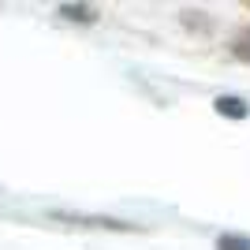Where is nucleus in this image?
I'll return each instance as SVG.
<instances>
[{"label": "nucleus", "mask_w": 250, "mask_h": 250, "mask_svg": "<svg viewBox=\"0 0 250 250\" xmlns=\"http://www.w3.org/2000/svg\"><path fill=\"white\" fill-rule=\"evenodd\" d=\"M247 8H250V0H247Z\"/></svg>", "instance_id": "obj_7"}, {"label": "nucleus", "mask_w": 250, "mask_h": 250, "mask_svg": "<svg viewBox=\"0 0 250 250\" xmlns=\"http://www.w3.org/2000/svg\"><path fill=\"white\" fill-rule=\"evenodd\" d=\"M231 56L243 63H250V30H239L235 34V42H231Z\"/></svg>", "instance_id": "obj_6"}, {"label": "nucleus", "mask_w": 250, "mask_h": 250, "mask_svg": "<svg viewBox=\"0 0 250 250\" xmlns=\"http://www.w3.org/2000/svg\"><path fill=\"white\" fill-rule=\"evenodd\" d=\"M217 250H250V235H239V231H224L217 239Z\"/></svg>", "instance_id": "obj_5"}, {"label": "nucleus", "mask_w": 250, "mask_h": 250, "mask_svg": "<svg viewBox=\"0 0 250 250\" xmlns=\"http://www.w3.org/2000/svg\"><path fill=\"white\" fill-rule=\"evenodd\" d=\"M179 22L194 34H213V19H206V11H194V8H183L179 11Z\"/></svg>", "instance_id": "obj_4"}, {"label": "nucleus", "mask_w": 250, "mask_h": 250, "mask_svg": "<svg viewBox=\"0 0 250 250\" xmlns=\"http://www.w3.org/2000/svg\"><path fill=\"white\" fill-rule=\"evenodd\" d=\"M213 108H217V116H228V120H247L250 116V104L243 101V97H235V94H220L217 101H213Z\"/></svg>", "instance_id": "obj_2"}, {"label": "nucleus", "mask_w": 250, "mask_h": 250, "mask_svg": "<svg viewBox=\"0 0 250 250\" xmlns=\"http://www.w3.org/2000/svg\"><path fill=\"white\" fill-rule=\"evenodd\" d=\"M52 220H60V224H75V228H101V231H142V224H131V220L86 217V213H52Z\"/></svg>", "instance_id": "obj_1"}, {"label": "nucleus", "mask_w": 250, "mask_h": 250, "mask_svg": "<svg viewBox=\"0 0 250 250\" xmlns=\"http://www.w3.org/2000/svg\"><path fill=\"white\" fill-rule=\"evenodd\" d=\"M56 11H60V15H63L67 22H83V26H94V22H97V15H101V11H97L94 4H60Z\"/></svg>", "instance_id": "obj_3"}]
</instances>
